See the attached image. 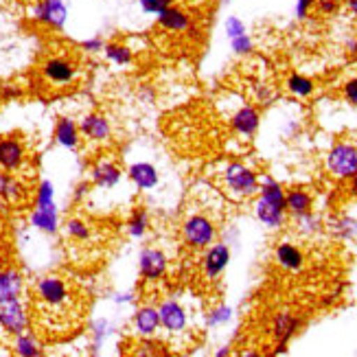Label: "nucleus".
Wrapping results in <instances>:
<instances>
[{
	"instance_id": "f257e3e1",
	"label": "nucleus",
	"mask_w": 357,
	"mask_h": 357,
	"mask_svg": "<svg viewBox=\"0 0 357 357\" xmlns=\"http://www.w3.org/2000/svg\"><path fill=\"white\" fill-rule=\"evenodd\" d=\"M33 301L44 324H53L57 320L59 331H68L73 327L77 316V294L64 276L46 274L38 278L33 285Z\"/></svg>"
},
{
	"instance_id": "f03ea898",
	"label": "nucleus",
	"mask_w": 357,
	"mask_h": 357,
	"mask_svg": "<svg viewBox=\"0 0 357 357\" xmlns=\"http://www.w3.org/2000/svg\"><path fill=\"white\" fill-rule=\"evenodd\" d=\"M180 235L186 248L191 250H206L217 237V226L208 215H189L180 226Z\"/></svg>"
},
{
	"instance_id": "7ed1b4c3",
	"label": "nucleus",
	"mask_w": 357,
	"mask_h": 357,
	"mask_svg": "<svg viewBox=\"0 0 357 357\" xmlns=\"http://www.w3.org/2000/svg\"><path fill=\"white\" fill-rule=\"evenodd\" d=\"M42 79L53 88H68L79 77V64L68 55H51L40 66Z\"/></svg>"
},
{
	"instance_id": "20e7f679",
	"label": "nucleus",
	"mask_w": 357,
	"mask_h": 357,
	"mask_svg": "<svg viewBox=\"0 0 357 357\" xmlns=\"http://www.w3.org/2000/svg\"><path fill=\"white\" fill-rule=\"evenodd\" d=\"M222 178H224V184H226V189H228V193L232 197L245 199V197H252L259 191V178H257V174L252 172L250 167H245L241 162L226 165Z\"/></svg>"
},
{
	"instance_id": "39448f33",
	"label": "nucleus",
	"mask_w": 357,
	"mask_h": 357,
	"mask_svg": "<svg viewBox=\"0 0 357 357\" xmlns=\"http://www.w3.org/2000/svg\"><path fill=\"white\" fill-rule=\"evenodd\" d=\"M29 327H31V314L20 296L0 301V329L9 335H18Z\"/></svg>"
},
{
	"instance_id": "423d86ee",
	"label": "nucleus",
	"mask_w": 357,
	"mask_h": 357,
	"mask_svg": "<svg viewBox=\"0 0 357 357\" xmlns=\"http://www.w3.org/2000/svg\"><path fill=\"white\" fill-rule=\"evenodd\" d=\"M327 169L337 180H349L357 174V147L351 143H335L327 153Z\"/></svg>"
},
{
	"instance_id": "0eeeda50",
	"label": "nucleus",
	"mask_w": 357,
	"mask_h": 357,
	"mask_svg": "<svg viewBox=\"0 0 357 357\" xmlns=\"http://www.w3.org/2000/svg\"><path fill=\"white\" fill-rule=\"evenodd\" d=\"M26 145L20 136L9 134L0 138V172L18 174L26 162Z\"/></svg>"
},
{
	"instance_id": "6e6552de",
	"label": "nucleus",
	"mask_w": 357,
	"mask_h": 357,
	"mask_svg": "<svg viewBox=\"0 0 357 357\" xmlns=\"http://www.w3.org/2000/svg\"><path fill=\"white\" fill-rule=\"evenodd\" d=\"M158 314H160V329L167 335H182L189 327V314L182 303H178L176 298H167L158 305Z\"/></svg>"
},
{
	"instance_id": "1a4fd4ad",
	"label": "nucleus",
	"mask_w": 357,
	"mask_h": 357,
	"mask_svg": "<svg viewBox=\"0 0 357 357\" xmlns=\"http://www.w3.org/2000/svg\"><path fill=\"white\" fill-rule=\"evenodd\" d=\"M167 270H169V259L160 248H151V245L143 248L141 257H138V272H141L143 281L156 283L167 276Z\"/></svg>"
},
{
	"instance_id": "9d476101",
	"label": "nucleus",
	"mask_w": 357,
	"mask_h": 357,
	"mask_svg": "<svg viewBox=\"0 0 357 357\" xmlns=\"http://www.w3.org/2000/svg\"><path fill=\"white\" fill-rule=\"evenodd\" d=\"M228 263H230V248L226 243H215V245L211 243L199 261L202 274H204L206 281H217L228 268Z\"/></svg>"
},
{
	"instance_id": "9b49d317",
	"label": "nucleus",
	"mask_w": 357,
	"mask_h": 357,
	"mask_svg": "<svg viewBox=\"0 0 357 357\" xmlns=\"http://www.w3.org/2000/svg\"><path fill=\"white\" fill-rule=\"evenodd\" d=\"M31 18L40 24L53 26V29H61L66 24L68 18V9L61 0H40L36 3L33 11H31Z\"/></svg>"
},
{
	"instance_id": "f8f14e48",
	"label": "nucleus",
	"mask_w": 357,
	"mask_h": 357,
	"mask_svg": "<svg viewBox=\"0 0 357 357\" xmlns=\"http://www.w3.org/2000/svg\"><path fill=\"white\" fill-rule=\"evenodd\" d=\"M79 132L84 138H88L90 143H107L112 136V128H110V121H107L103 114L99 112H90L86 114L79 123Z\"/></svg>"
},
{
	"instance_id": "ddd939ff",
	"label": "nucleus",
	"mask_w": 357,
	"mask_h": 357,
	"mask_svg": "<svg viewBox=\"0 0 357 357\" xmlns=\"http://www.w3.org/2000/svg\"><path fill=\"white\" fill-rule=\"evenodd\" d=\"M301 329V318L294 316L291 312H281L276 314L274 322H272V335L278 342L276 353H285L287 351V342L296 335V331Z\"/></svg>"
},
{
	"instance_id": "4468645a",
	"label": "nucleus",
	"mask_w": 357,
	"mask_h": 357,
	"mask_svg": "<svg viewBox=\"0 0 357 357\" xmlns=\"http://www.w3.org/2000/svg\"><path fill=\"white\" fill-rule=\"evenodd\" d=\"M156 18L158 26L165 31H172V33H189V29L193 26V15L176 5H169L167 9H162Z\"/></svg>"
},
{
	"instance_id": "2eb2a0df",
	"label": "nucleus",
	"mask_w": 357,
	"mask_h": 357,
	"mask_svg": "<svg viewBox=\"0 0 357 357\" xmlns=\"http://www.w3.org/2000/svg\"><path fill=\"white\" fill-rule=\"evenodd\" d=\"M134 333L138 337H145V340H151V337H156L160 333L158 307L145 305V307L138 309V312L134 314Z\"/></svg>"
},
{
	"instance_id": "dca6fc26",
	"label": "nucleus",
	"mask_w": 357,
	"mask_h": 357,
	"mask_svg": "<svg viewBox=\"0 0 357 357\" xmlns=\"http://www.w3.org/2000/svg\"><path fill=\"white\" fill-rule=\"evenodd\" d=\"M29 197L26 184L9 172H0V199L5 204H22Z\"/></svg>"
},
{
	"instance_id": "f3484780",
	"label": "nucleus",
	"mask_w": 357,
	"mask_h": 357,
	"mask_svg": "<svg viewBox=\"0 0 357 357\" xmlns=\"http://www.w3.org/2000/svg\"><path fill=\"white\" fill-rule=\"evenodd\" d=\"M259 123H261V116H259V110L252 105H243L239 110L230 116V128L235 134L239 136H245L250 138L255 136V132L259 130Z\"/></svg>"
},
{
	"instance_id": "a211bd4d",
	"label": "nucleus",
	"mask_w": 357,
	"mask_h": 357,
	"mask_svg": "<svg viewBox=\"0 0 357 357\" xmlns=\"http://www.w3.org/2000/svg\"><path fill=\"white\" fill-rule=\"evenodd\" d=\"M90 180L95 186H101V189H114V186L123 180V172L112 160H99L90 169Z\"/></svg>"
},
{
	"instance_id": "6ab92c4d",
	"label": "nucleus",
	"mask_w": 357,
	"mask_h": 357,
	"mask_svg": "<svg viewBox=\"0 0 357 357\" xmlns=\"http://www.w3.org/2000/svg\"><path fill=\"white\" fill-rule=\"evenodd\" d=\"M128 178L134 182L136 189H141V191L156 189L158 182H160L158 169L153 167L151 162H134V165H130V169H128Z\"/></svg>"
},
{
	"instance_id": "aec40b11",
	"label": "nucleus",
	"mask_w": 357,
	"mask_h": 357,
	"mask_svg": "<svg viewBox=\"0 0 357 357\" xmlns=\"http://www.w3.org/2000/svg\"><path fill=\"white\" fill-rule=\"evenodd\" d=\"M55 143L64 149H77L82 143V132L79 126L70 116H59L55 123Z\"/></svg>"
},
{
	"instance_id": "412c9836",
	"label": "nucleus",
	"mask_w": 357,
	"mask_h": 357,
	"mask_svg": "<svg viewBox=\"0 0 357 357\" xmlns=\"http://www.w3.org/2000/svg\"><path fill=\"white\" fill-rule=\"evenodd\" d=\"M274 259H276L278 266H281L283 270H287V272H298L305 266V255H303V250H301L298 245L287 243V241L276 245Z\"/></svg>"
},
{
	"instance_id": "4be33fe9",
	"label": "nucleus",
	"mask_w": 357,
	"mask_h": 357,
	"mask_svg": "<svg viewBox=\"0 0 357 357\" xmlns=\"http://www.w3.org/2000/svg\"><path fill=\"white\" fill-rule=\"evenodd\" d=\"M24 289V276L15 268H3L0 270V301L22 296Z\"/></svg>"
},
{
	"instance_id": "5701e85b",
	"label": "nucleus",
	"mask_w": 357,
	"mask_h": 357,
	"mask_svg": "<svg viewBox=\"0 0 357 357\" xmlns=\"http://www.w3.org/2000/svg\"><path fill=\"white\" fill-rule=\"evenodd\" d=\"M255 213L259 217V222L263 226H268V228H281L285 224V215L287 211L285 208H278L274 204H270V202L266 199H257V204H255Z\"/></svg>"
},
{
	"instance_id": "b1692460",
	"label": "nucleus",
	"mask_w": 357,
	"mask_h": 357,
	"mask_svg": "<svg viewBox=\"0 0 357 357\" xmlns=\"http://www.w3.org/2000/svg\"><path fill=\"white\" fill-rule=\"evenodd\" d=\"M314 208V197L309 195L305 189H294L289 193H285V211L291 215V217H303L307 213H312Z\"/></svg>"
},
{
	"instance_id": "393cba45",
	"label": "nucleus",
	"mask_w": 357,
	"mask_h": 357,
	"mask_svg": "<svg viewBox=\"0 0 357 357\" xmlns=\"http://www.w3.org/2000/svg\"><path fill=\"white\" fill-rule=\"evenodd\" d=\"M31 226L38 228L40 232H46V235H55L59 230V213L57 206L51 208H33L31 213Z\"/></svg>"
},
{
	"instance_id": "a878e982",
	"label": "nucleus",
	"mask_w": 357,
	"mask_h": 357,
	"mask_svg": "<svg viewBox=\"0 0 357 357\" xmlns=\"http://www.w3.org/2000/svg\"><path fill=\"white\" fill-rule=\"evenodd\" d=\"M13 353L20 357H40L44 355V349L40 344V340L36 337V333H31L29 329L13 335Z\"/></svg>"
},
{
	"instance_id": "bb28decb",
	"label": "nucleus",
	"mask_w": 357,
	"mask_h": 357,
	"mask_svg": "<svg viewBox=\"0 0 357 357\" xmlns=\"http://www.w3.org/2000/svg\"><path fill=\"white\" fill-rule=\"evenodd\" d=\"M259 197L270 202V204L278 206V208H285V191L283 186L278 184L274 178L266 176L263 178V182H259Z\"/></svg>"
},
{
	"instance_id": "cd10ccee",
	"label": "nucleus",
	"mask_w": 357,
	"mask_h": 357,
	"mask_svg": "<svg viewBox=\"0 0 357 357\" xmlns=\"http://www.w3.org/2000/svg\"><path fill=\"white\" fill-rule=\"evenodd\" d=\"M103 55L107 61H112V64L116 66H130L134 61V53L130 46L121 44V42H110L103 46Z\"/></svg>"
},
{
	"instance_id": "c85d7f7f",
	"label": "nucleus",
	"mask_w": 357,
	"mask_h": 357,
	"mask_svg": "<svg viewBox=\"0 0 357 357\" xmlns=\"http://www.w3.org/2000/svg\"><path fill=\"white\" fill-rule=\"evenodd\" d=\"M149 226H151L149 213H147L143 206L134 208L132 215H130V220H128V232H130V237H134V239H143V237L147 235Z\"/></svg>"
},
{
	"instance_id": "c756f323",
	"label": "nucleus",
	"mask_w": 357,
	"mask_h": 357,
	"mask_svg": "<svg viewBox=\"0 0 357 357\" xmlns=\"http://www.w3.org/2000/svg\"><path fill=\"white\" fill-rule=\"evenodd\" d=\"M287 90L291 92V95H296L301 99H307V97H312L314 95V90H316V84L314 79H309V77L305 75H298V73H294L287 77V82H285Z\"/></svg>"
},
{
	"instance_id": "7c9ffc66",
	"label": "nucleus",
	"mask_w": 357,
	"mask_h": 357,
	"mask_svg": "<svg viewBox=\"0 0 357 357\" xmlns=\"http://www.w3.org/2000/svg\"><path fill=\"white\" fill-rule=\"evenodd\" d=\"M55 204V189L51 180H42L36 193V208H51Z\"/></svg>"
},
{
	"instance_id": "2f4dec72",
	"label": "nucleus",
	"mask_w": 357,
	"mask_h": 357,
	"mask_svg": "<svg viewBox=\"0 0 357 357\" xmlns=\"http://www.w3.org/2000/svg\"><path fill=\"white\" fill-rule=\"evenodd\" d=\"M66 235L75 241H88L90 239V226L79 220V217H73L66 222Z\"/></svg>"
},
{
	"instance_id": "473e14b6",
	"label": "nucleus",
	"mask_w": 357,
	"mask_h": 357,
	"mask_svg": "<svg viewBox=\"0 0 357 357\" xmlns=\"http://www.w3.org/2000/svg\"><path fill=\"white\" fill-rule=\"evenodd\" d=\"M333 230L337 232V237L349 239V237H353L355 232H357V222L351 220V217H340V220L333 222Z\"/></svg>"
},
{
	"instance_id": "72a5a7b5",
	"label": "nucleus",
	"mask_w": 357,
	"mask_h": 357,
	"mask_svg": "<svg viewBox=\"0 0 357 357\" xmlns=\"http://www.w3.org/2000/svg\"><path fill=\"white\" fill-rule=\"evenodd\" d=\"M230 318H232V309L228 305H220L208 314V324L211 327H220V324H226Z\"/></svg>"
},
{
	"instance_id": "f704fd0d",
	"label": "nucleus",
	"mask_w": 357,
	"mask_h": 357,
	"mask_svg": "<svg viewBox=\"0 0 357 357\" xmlns=\"http://www.w3.org/2000/svg\"><path fill=\"white\" fill-rule=\"evenodd\" d=\"M141 3V9L145 13H153V15H158L162 9H167L169 5H176V0H138Z\"/></svg>"
},
{
	"instance_id": "c9c22d12",
	"label": "nucleus",
	"mask_w": 357,
	"mask_h": 357,
	"mask_svg": "<svg viewBox=\"0 0 357 357\" xmlns=\"http://www.w3.org/2000/svg\"><path fill=\"white\" fill-rule=\"evenodd\" d=\"M232 51H235L237 55H248V53L252 51V40L248 38L245 33L232 38Z\"/></svg>"
},
{
	"instance_id": "e433bc0d",
	"label": "nucleus",
	"mask_w": 357,
	"mask_h": 357,
	"mask_svg": "<svg viewBox=\"0 0 357 357\" xmlns=\"http://www.w3.org/2000/svg\"><path fill=\"white\" fill-rule=\"evenodd\" d=\"M226 33H228L230 40L237 38V36H243L245 33V24L239 18H228L226 20Z\"/></svg>"
},
{
	"instance_id": "4c0bfd02",
	"label": "nucleus",
	"mask_w": 357,
	"mask_h": 357,
	"mask_svg": "<svg viewBox=\"0 0 357 357\" xmlns=\"http://www.w3.org/2000/svg\"><path fill=\"white\" fill-rule=\"evenodd\" d=\"M314 7H316L318 13H322V15H331V13L337 11L340 3H337V0H316V5H314Z\"/></svg>"
},
{
	"instance_id": "58836bf2",
	"label": "nucleus",
	"mask_w": 357,
	"mask_h": 357,
	"mask_svg": "<svg viewBox=\"0 0 357 357\" xmlns=\"http://www.w3.org/2000/svg\"><path fill=\"white\" fill-rule=\"evenodd\" d=\"M342 92H344V97H347L349 103L357 105V77H353V79H349V82L344 84Z\"/></svg>"
},
{
	"instance_id": "ea45409f",
	"label": "nucleus",
	"mask_w": 357,
	"mask_h": 357,
	"mask_svg": "<svg viewBox=\"0 0 357 357\" xmlns=\"http://www.w3.org/2000/svg\"><path fill=\"white\" fill-rule=\"evenodd\" d=\"M316 5V0H298L296 3V15H298V20H305L309 13H312Z\"/></svg>"
},
{
	"instance_id": "a19ab883",
	"label": "nucleus",
	"mask_w": 357,
	"mask_h": 357,
	"mask_svg": "<svg viewBox=\"0 0 357 357\" xmlns=\"http://www.w3.org/2000/svg\"><path fill=\"white\" fill-rule=\"evenodd\" d=\"M103 40L101 38H92V40H84L82 42V49L86 51V53H99V51H103Z\"/></svg>"
},
{
	"instance_id": "79ce46f5",
	"label": "nucleus",
	"mask_w": 357,
	"mask_h": 357,
	"mask_svg": "<svg viewBox=\"0 0 357 357\" xmlns=\"http://www.w3.org/2000/svg\"><path fill=\"white\" fill-rule=\"evenodd\" d=\"M0 95H3L5 99H15V97H20V88H13V86H3V88H0Z\"/></svg>"
},
{
	"instance_id": "37998d69",
	"label": "nucleus",
	"mask_w": 357,
	"mask_h": 357,
	"mask_svg": "<svg viewBox=\"0 0 357 357\" xmlns=\"http://www.w3.org/2000/svg\"><path fill=\"white\" fill-rule=\"evenodd\" d=\"M88 189H90V184L88 182H82V184H77V189H75V199H82L88 195Z\"/></svg>"
},
{
	"instance_id": "c03bdc74",
	"label": "nucleus",
	"mask_w": 357,
	"mask_h": 357,
	"mask_svg": "<svg viewBox=\"0 0 357 357\" xmlns=\"http://www.w3.org/2000/svg\"><path fill=\"white\" fill-rule=\"evenodd\" d=\"M349 193L353 195V197H357V174L353 176V178H349Z\"/></svg>"
},
{
	"instance_id": "a18cd8bd",
	"label": "nucleus",
	"mask_w": 357,
	"mask_h": 357,
	"mask_svg": "<svg viewBox=\"0 0 357 357\" xmlns=\"http://www.w3.org/2000/svg\"><path fill=\"white\" fill-rule=\"evenodd\" d=\"M347 7L351 9V13L357 18V0H347Z\"/></svg>"
},
{
	"instance_id": "49530a36",
	"label": "nucleus",
	"mask_w": 357,
	"mask_h": 357,
	"mask_svg": "<svg viewBox=\"0 0 357 357\" xmlns=\"http://www.w3.org/2000/svg\"><path fill=\"white\" fill-rule=\"evenodd\" d=\"M349 49H351L353 53H357V42H349Z\"/></svg>"
}]
</instances>
